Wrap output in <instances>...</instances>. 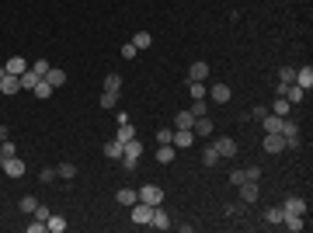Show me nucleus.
Instances as JSON below:
<instances>
[{
    "mask_svg": "<svg viewBox=\"0 0 313 233\" xmlns=\"http://www.w3.org/2000/svg\"><path fill=\"white\" fill-rule=\"evenodd\" d=\"M289 108H293V105H289V101H285V97H275V108H272V115H289Z\"/></svg>",
    "mask_w": 313,
    "mask_h": 233,
    "instance_id": "nucleus-35",
    "label": "nucleus"
},
{
    "mask_svg": "<svg viewBox=\"0 0 313 233\" xmlns=\"http://www.w3.org/2000/svg\"><path fill=\"white\" fill-rule=\"evenodd\" d=\"M188 94L195 97V101H202V97H205V84H202V80H188Z\"/></svg>",
    "mask_w": 313,
    "mask_h": 233,
    "instance_id": "nucleus-32",
    "label": "nucleus"
},
{
    "mask_svg": "<svg viewBox=\"0 0 313 233\" xmlns=\"http://www.w3.org/2000/svg\"><path fill=\"white\" fill-rule=\"evenodd\" d=\"M293 84H296V87H303V91H310V87H313V70H310V66H299Z\"/></svg>",
    "mask_w": 313,
    "mask_h": 233,
    "instance_id": "nucleus-16",
    "label": "nucleus"
},
{
    "mask_svg": "<svg viewBox=\"0 0 313 233\" xmlns=\"http://www.w3.org/2000/svg\"><path fill=\"white\" fill-rule=\"evenodd\" d=\"M282 226L293 233H303L306 230V216H296V213H285V219H282Z\"/></svg>",
    "mask_w": 313,
    "mask_h": 233,
    "instance_id": "nucleus-11",
    "label": "nucleus"
},
{
    "mask_svg": "<svg viewBox=\"0 0 313 233\" xmlns=\"http://www.w3.org/2000/svg\"><path fill=\"white\" fill-rule=\"evenodd\" d=\"M192 112H195V118H198V115H205L209 108H205V101H195V105H192Z\"/></svg>",
    "mask_w": 313,
    "mask_h": 233,
    "instance_id": "nucleus-47",
    "label": "nucleus"
},
{
    "mask_svg": "<svg viewBox=\"0 0 313 233\" xmlns=\"http://www.w3.org/2000/svg\"><path fill=\"white\" fill-rule=\"evenodd\" d=\"M282 219H285L282 205H268V209H265V223H268V226H282Z\"/></svg>",
    "mask_w": 313,
    "mask_h": 233,
    "instance_id": "nucleus-18",
    "label": "nucleus"
},
{
    "mask_svg": "<svg viewBox=\"0 0 313 233\" xmlns=\"http://www.w3.org/2000/svg\"><path fill=\"white\" fill-rule=\"evenodd\" d=\"M45 230H49V233H63V230H66V219L53 213L49 219H45Z\"/></svg>",
    "mask_w": 313,
    "mask_h": 233,
    "instance_id": "nucleus-28",
    "label": "nucleus"
},
{
    "mask_svg": "<svg viewBox=\"0 0 313 233\" xmlns=\"http://www.w3.org/2000/svg\"><path fill=\"white\" fill-rule=\"evenodd\" d=\"M101 150H105V157H108V160H122V143H118V139H108Z\"/></svg>",
    "mask_w": 313,
    "mask_h": 233,
    "instance_id": "nucleus-24",
    "label": "nucleus"
},
{
    "mask_svg": "<svg viewBox=\"0 0 313 233\" xmlns=\"http://www.w3.org/2000/svg\"><path fill=\"white\" fill-rule=\"evenodd\" d=\"M205 77H209V63L195 59V63H192V70H188V80H202V84H205Z\"/></svg>",
    "mask_w": 313,
    "mask_h": 233,
    "instance_id": "nucleus-17",
    "label": "nucleus"
},
{
    "mask_svg": "<svg viewBox=\"0 0 313 233\" xmlns=\"http://www.w3.org/2000/svg\"><path fill=\"white\" fill-rule=\"evenodd\" d=\"M282 136H285V143H289V139H299V125H296V118H282Z\"/></svg>",
    "mask_w": 313,
    "mask_h": 233,
    "instance_id": "nucleus-23",
    "label": "nucleus"
},
{
    "mask_svg": "<svg viewBox=\"0 0 313 233\" xmlns=\"http://www.w3.org/2000/svg\"><path fill=\"white\" fill-rule=\"evenodd\" d=\"M39 80H42V77L32 70V66H28V70L21 73V87H24V91H35V84H39Z\"/></svg>",
    "mask_w": 313,
    "mask_h": 233,
    "instance_id": "nucleus-25",
    "label": "nucleus"
},
{
    "mask_svg": "<svg viewBox=\"0 0 313 233\" xmlns=\"http://www.w3.org/2000/svg\"><path fill=\"white\" fill-rule=\"evenodd\" d=\"M261 146H265V153H282V150H285V136H282V133H265V143H261Z\"/></svg>",
    "mask_w": 313,
    "mask_h": 233,
    "instance_id": "nucleus-5",
    "label": "nucleus"
},
{
    "mask_svg": "<svg viewBox=\"0 0 313 233\" xmlns=\"http://www.w3.org/2000/svg\"><path fill=\"white\" fill-rule=\"evenodd\" d=\"M115 139H118V143H122V146H125L129 139H136V129H133L129 122H122V125H118V133H115Z\"/></svg>",
    "mask_w": 313,
    "mask_h": 233,
    "instance_id": "nucleus-26",
    "label": "nucleus"
},
{
    "mask_svg": "<svg viewBox=\"0 0 313 233\" xmlns=\"http://www.w3.org/2000/svg\"><path fill=\"white\" fill-rule=\"evenodd\" d=\"M192 125H195V112H192V108L174 115V129H192Z\"/></svg>",
    "mask_w": 313,
    "mask_h": 233,
    "instance_id": "nucleus-20",
    "label": "nucleus"
},
{
    "mask_svg": "<svg viewBox=\"0 0 313 233\" xmlns=\"http://www.w3.org/2000/svg\"><path fill=\"white\" fill-rule=\"evenodd\" d=\"M261 125H265V133H282V115H272V112H268V115L261 118Z\"/></svg>",
    "mask_w": 313,
    "mask_h": 233,
    "instance_id": "nucleus-22",
    "label": "nucleus"
},
{
    "mask_svg": "<svg viewBox=\"0 0 313 233\" xmlns=\"http://www.w3.org/2000/svg\"><path fill=\"white\" fill-rule=\"evenodd\" d=\"M24 171H28V167H24V160H18V157L4 160V174H7V177H21Z\"/></svg>",
    "mask_w": 313,
    "mask_h": 233,
    "instance_id": "nucleus-14",
    "label": "nucleus"
},
{
    "mask_svg": "<svg viewBox=\"0 0 313 233\" xmlns=\"http://www.w3.org/2000/svg\"><path fill=\"white\" fill-rule=\"evenodd\" d=\"M4 139H7V125H0V143H4Z\"/></svg>",
    "mask_w": 313,
    "mask_h": 233,
    "instance_id": "nucleus-49",
    "label": "nucleus"
},
{
    "mask_svg": "<svg viewBox=\"0 0 313 233\" xmlns=\"http://www.w3.org/2000/svg\"><path fill=\"white\" fill-rule=\"evenodd\" d=\"M174 146H171V143H164V146H160V150H156V164H171V160H174Z\"/></svg>",
    "mask_w": 313,
    "mask_h": 233,
    "instance_id": "nucleus-30",
    "label": "nucleus"
},
{
    "mask_svg": "<svg viewBox=\"0 0 313 233\" xmlns=\"http://www.w3.org/2000/svg\"><path fill=\"white\" fill-rule=\"evenodd\" d=\"M192 133H195V136H213V118L198 115V118H195V125H192Z\"/></svg>",
    "mask_w": 313,
    "mask_h": 233,
    "instance_id": "nucleus-19",
    "label": "nucleus"
},
{
    "mask_svg": "<svg viewBox=\"0 0 313 233\" xmlns=\"http://www.w3.org/2000/svg\"><path fill=\"white\" fill-rule=\"evenodd\" d=\"M0 171H4V157H0Z\"/></svg>",
    "mask_w": 313,
    "mask_h": 233,
    "instance_id": "nucleus-51",
    "label": "nucleus"
},
{
    "mask_svg": "<svg viewBox=\"0 0 313 233\" xmlns=\"http://www.w3.org/2000/svg\"><path fill=\"white\" fill-rule=\"evenodd\" d=\"M105 91H108V94H118V91H122V77H118V73H108V77H105Z\"/></svg>",
    "mask_w": 313,
    "mask_h": 233,
    "instance_id": "nucleus-31",
    "label": "nucleus"
},
{
    "mask_svg": "<svg viewBox=\"0 0 313 233\" xmlns=\"http://www.w3.org/2000/svg\"><path fill=\"white\" fill-rule=\"evenodd\" d=\"M32 216H35V219H42V223H45V219H49V216H53V213H49L45 205H35V213H32Z\"/></svg>",
    "mask_w": 313,
    "mask_h": 233,
    "instance_id": "nucleus-46",
    "label": "nucleus"
},
{
    "mask_svg": "<svg viewBox=\"0 0 313 233\" xmlns=\"http://www.w3.org/2000/svg\"><path fill=\"white\" fill-rule=\"evenodd\" d=\"M136 56H139V49L133 42H125V45H122V59H136Z\"/></svg>",
    "mask_w": 313,
    "mask_h": 233,
    "instance_id": "nucleus-41",
    "label": "nucleus"
},
{
    "mask_svg": "<svg viewBox=\"0 0 313 233\" xmlns=\"http://www.w3.org/2000/svg\"><path fill=\"white\" fill-rule=\"evenodd\" d=\"M4 70H7V73H14V77H21V73L28 70V59H24V56H11L7 63H4Z\"/></svg>",
    "mask_w": 313,
    "mask_h": 233,
    "instance_id": "nucleus-15",
    "label": "nucleus"
},
{
    "mask_svg": "<svg viewBox=\"0 0 313 233\" xmlns=\"http://www.w3.org/2000/svg\"><path fill=\"white\" fill-rule=\"evenodd\" d=\"M237 192H240V202H244V205H254L257 198H261L257 181H244V185H237Z\"/></svg>",
    "mask_w": 313,
    "mask_h": 233,
    "instance_id": "nucleus-4",
    "label": "nucleus"
},
{
    "mask_svg": "<svg viewBox=\"0 0 313 233\" xmlns=\"http://www.w3.org/2000/svg\"><path fill=\"white\" fill-rule=\"evenodd\" d=\"M244 174H247V181H261V167L251 164V167H244Z\"/></svg>",
    "mask_w": 313,
    "mask_h": 233,
    "instance_id": "nucleus-44",
    "label": "nucleus"
},
{
    "mask_svg": "<svg viewBox=\"0 0 313 233\" xmlns=\"http://www.w3.org/2000/svg\"><path fill=\"white\" fill-rule=\"evenodd\" d=\"M139 157H143V143H139V139H129V143L122 146V171H136Z\"/></svg>",
    "mask_w": 313,
    "mask_h": 233,
    "instance_id": "nucleus-1",
    "label": "nucleus"
},
{
    "mask_svg": "<svg viewBox=\"0 0 313 233\" xmlns=\"http://www.w3.org/2000/svg\"><path fill=\"white\" fill-rule=\"evenodd\" d=\"M150 226H153V230H171V216L164 213L160 205H153V216H150Z\"/></svg>",
    "mask_w": 313,
    "mask_h": 233,
    "instance_id": "nucleus-10",
    "label": "nucleus"
},
{
    "mask_svg": "<svg viewBox=\"0 0 313 233\" xmlns=\"http://www.w3.org/2000/svg\"><path fill=\"white\" fill-rule=\"evenodd\" d=\"M205 94L213 97L216 105H226V101H230V87H226V84H213V87H205Z\"/></svg>",
    "mask_w": 313,
    "mask_h": 233,
    "instance_id": "nucleus-9",
    "label": "nucleus"
},
{
    "mask_svg": "<svg viewBox=\"0 0 313 233\" xmlns=\"http://www.w3.org/2000/svg\"><path fill=\"white\" fill-rule=\"evenodd\" d=\"M129 209H133V223H139V226H150L153 205H146V202H136V205H129Z\"/></svg>",
    "mask_w": 313,
    "mask_h": 233,
    "instance_id": "nucleus-6",
    "label": "nucleus"
},
{
    "mask_svg": "<svg viewBox=\"0 0 313 233\" xmlns=\"http://www.w3.org/2000/svg\"><path fill=\"white\" fill-rule=\"evenodd\" d=\"M42 80H45V84L56 91V87H63V84H66V70H59V66H49V73H45Z\"/></svg>",
    "mask_w": 313,
    "mask_h": 233,
    "instance_id": "nucleus-12",
    "label": "nucleus"
},
{
    "mask_svg": "<svg viewBox=\"0 0 313 233\" xmlns=\"http://www.w3.org/2000/svg\"><path fill=\"white\" fill-rule=\"evenodd\" d=\"M139 202H146V205H164V188H160V185H143V188H139Z\"/></svg>",
    "mask_w": 313,
    "mask_h": 233,
    "instance_id": "nucleus-3",
    "label": "nucleus"
},
{
    "mask_svg": "<svg viewBox=\"0 0 313 233\" xmlns=\"http://www.w3.org/2000/svg\"><path fill=\"white\" fill-rule=\"evenodd\" d=\"M49 94H53V87H49L45 80H39V84H35V97H42V101H45Z\"/></svg>",
    "mask_w": 313,
    "mask_h": 233,
    "instance_id": "nucleus-39",
    "label": "nucleus"
},
{
    "mask_svg": "<svg viewBox=\"0 0 313 233\" xmlns=\"http://www.w3.org/2000/svg\"><path fill=\"white\" fill-rule=\"evenodd\" d=\"M98 105H101V108H105V112H115V105H118V94H108V91H105Z\"/></svg>",
    "mask_w": 313,
    "mask_h": 233,
    "instance_id": "nucleus-34",
    "label": "nucleus"
},
{
    "mask_svg": "<svg viewBox=\"0 0 313 233\" xmlns=\"http://www.w3.org/2000/svg\"><path fill=\"white\" fill-rule=\"evenodd\" d=\"M171 136H174V129H156V143H160V146L171 143Z\"/></svg>",
    "mask_w": 313,
    "mask_h": 233,
    "instance_id": "nucleus-42",
    "label": "nucleus"
},
{
    "mask_svg": "<svg viewBox=\"0 0 313 233\" xmlns=\"http://www.w3.org/2000/svg\"><path fill=\"white\" fill-rule=\"evenodd\" d=\"M56 177H63V181H73V177H77V167H73L70 160H63V164L56 167Z\"/></svg>",
    "mask_w": 313,
    "mask_h": 233,
    "instance_id": "nucleus-27",
    "label": "nucleus"
},
{
    "mask_svg": "<svg viewBox=\"0 0 313 233\" xmlns=\"http://www.w3.org/2000/svg\"><path fill=\"white\" fill-rule=\"evenodd\" d=\"M278 80H282V84H293L296 80V66H282V70H278Z\"/></svg>",
    "mask_w": 313,
    "mask_h": 233,
    "instance_id": "nucleus-38",
    "label": "nucleus"
},
{
    "mask_svg": "<svg viewBox=\"0 0 313 233\" xmlns=\"http://www.w3.org/2000/svg\"><path fill=\"white\" fill-rule=\"evenodd\" d=\"M195 143V133L192 129H174V136H171V146L174 150H185V146H192Z\"/></svg>",
    "mask_w": 313,
    "mask_h": 233,
    "instance_id": "nucleus-7",
    "label": "nucleus"
},
{
    "mask_svg": "<svg viewBox=\"0 0 313 233\" xmlns=\"http://www.w3.org/2000/svg\"><path fill=\"white\" fill-rule=\"evenodd\" d=\"M213 146H216V153H219V160H233V157L240 153V146H237V139H230V136L216 139Z\"/></svg>",
    "mask_w": 313,
    "mask_h": 233,
    "instance_id": "nucleus-2",
    "label": "nucleus"
},
{
    "mask_svg": "<svg viewBox=\"0 0 313 233\" xmlns=\"http://www.w3.org/2000/svg\"><path fill=\"white\" fill-rule=\"evenodd\" d=\"M42 185H53V181H56V167H42Z\"/></svg>",
    "mask_w": 313,
    "mask_h": 233,
    "instance_id": "nucleus-40",
    "label": "nucleus"
},
{
    "mask_svg": "<svg viewBox=\"0 0 313 233\" xmlns=\"http://www.w3.org/2000/svg\"><path fill=\"white\" fill-rule=\"evenodd\" d=\"M244 181H247V174H244V167H240V171H233V174H230V185H244Z\"/></svg>",
    "mask_w": 313,
    "mask_h": 233,
    "instance_id": "nucleus-45",
    "label": "nucleus"
},
{
    "mask_svg": "<svg viewBox=\"0 0 313 233\" xmlns=\"http://www.w3.org/2000/svg\"><path fill=\"white\" fill-rule=\"evenodd\" d=\"M45 230V223H42V219H35V223H28V233H42Z\"/></svg>",
    "mask_w": 313,
    "mask_h": 233,
    "instance_id": "nucleus-48",
    "label": "nucleus"
},
{
    "mask_svg": "<svg viewBox=\"0 0 313 233\" xmlns=\"http://www.w3.org/2000/svg\"><path fill=\"white\" fill-rule=\"evenodd\" d=\"M202 164H205V167H216V164H219V153H216V146H205V150H202Z\"/></svg>",
    "mask_w": 313,
    "mask_h": 233,
    "instance_id": "nucleus-33",
    "label": "nucleus"
},
{
    "mask_svg": "<svg viewBox=\"0 0 313 233\" xmlns=\"http://www.w3.org/2000/svg\"><path fill=\"white\" fill-rule=\"evenodd\" d=\"M4 73H7V70H4V66H0V80H4Z\"/></svg>",
    "mask_w": 313,
    "mask_h": 233,
    "instance_id": "nucleus-50",
    "label": "nucleus"
},
{
    "mask_svg": "<svg viewBox=\"0 0 313 233\" xmlns=\"http://www.w3.org/2000/svg\"><path fill=\"white\" fill-rule=\"evenodd\" d=\"M115 198H118V205H136V202H139V192H136V188H118Z\"/></svg>",
    "mask_w": 313,
    "mask_h": 233,
    "instance_id": "nucleus-21",
    "label": "nucleus"
},
{
    "mask_svg": "<svg viewBox=\"0 0 313 233\" xmlns=\"http://www.w3.org/2000/svg\"><path fill=\"white\" fill-rule=\"evenodd\" d=\"M32 70H35L39 77H45V73H49V63H45V59H35V63H32Z\"/></svg>",
    "mask_w": 313,
    "mask_h": 233,
    "instance_id": "nucleus-43",
    "label": "nucleus"
},
{
    "mask_svg": "<svg viewBox=\"0 0 313 233\" xmlns=\"http://www.w3.org/2000/svg\"><path fill=\"white\" fill-rule=\"evenodd\" d=\"M133 45L143 53V49H150V45H153V35H150V32H136V35H133Z\"/></svg>",
    "mask_w": 313,
    "mask_h": 233,
    "instance_id": "nucleus-29",
    "label": "nucleus"
},
{
    "mask_svg": "<svg viewBox=\"0 0 313 233\" xmlns=\"http://www.w3.org/2000/svg\"><path fill=\"white\" fill-rule=\"evenodd\" d=\"M18 91H21V77L4 73V80H0V94H18Z\"/></svg>",
    "mask_w": 313,
    "mask_h": 233,
    "instance_id": "nucleus-13",
    "label": "nucleus"
},
{
    "mask_svg": "<svg viewBox=\"0 0 313 233\" xmlns=\"http://www.w3.org/2000/svg\"><path fill=\"white\" fill-rule=\"evenodd\" d=\"M18 205H21V213H35V205H39V198H35V195H24V198H21Z\"/></svg>",
    "mask_w": 313,
    "mask_h": 233,
    "instance_id": "nucleus-37",
    "label": "nucleus"
},
{
    "mask_svg": "<svg viewBox=\"0 0 313 233\" xmlns=\"http://www.w3.org/2000/svg\"><path fill=\"white\" fill-rule=\"evenodd\" d=\"M0 157H4V160H11V157H18V146H14L11 139H4V143H0Z\"/></svg>",
    "mask_w": 313,
    "mask_h": 233,
    "instance_id": "nucleus-36",
    "label": "nucleus"
},
{
    "mask_svg": "<svg viewBox=\"0 0 313 233\" xmlns=\"http://www.w3.org/2000/svg\"><path fill=\"white\" fill-rule=\"evenodd\" d=\"M282 213L306 216V198H299V195H293V198H285V202H282Z\"/></svg>",
    "mask_w": 313,
    "mask_h": 233,
    "instance_id": "nucleus-8",
    "label": "nucleus"
}]
</instances>
